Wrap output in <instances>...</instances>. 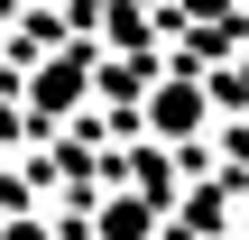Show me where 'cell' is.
Wrapping results in <instances>:
<instances>
[{"label":"cell","instance_id":"cell-1","mask_svg":"<svg viewBox=\"0 0 249 240\" xmlns=\"http://www.w3.org/2000/svg\"><path fill=\"white\" fill-rule=\"evenodd\" d=\"M194 120H203V92L194 83H166L157 92V129H194Z\"/></svg>","mask_w":249,"mask_h":240},{"label":"cell","instance_id":"cell-2","mask_svg":"<svg viewBox=\"0 0 249 240\" xmlns=\"http://www.w3.org/2000/svg\"><path fill=\"white\" fill-rule=\"evenodd\" d=\"M240 0H185V18H231Z\"/></svg>","mask_w":249,"mask_h":240},{"label":"cell","instance_id":"cell-3","mask_svg":"<svg viewBox=\"0 0 249 240\" xmlns=\"http://www.w3.org/2000/svg\"><path fill=\"white\" fill-rule=\"evenodd\" d=\"M65 9H74V18H92V9H102V0H65Z\"/></svg>","mask_w":249,"mask_h":240}]
</instances>
